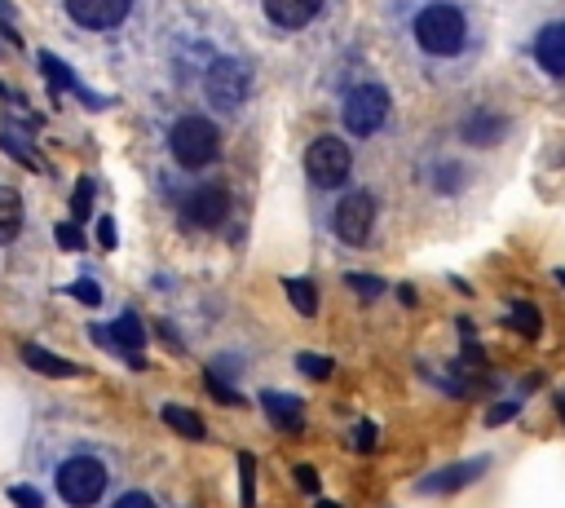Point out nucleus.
Wrapping results in <instances>:
<instances>
[{"label":"nucleus","instance_id":"f257e3e1","mask_svg":"<svg viewBox=\"0 0 565 508\" xmlns=\"http://www.w3.org/2000/svg\"><path fill=\"white\" fill-rule=\"evenodd\" d=\"M402 36H407L411 54L433 67H455L473 49V18L460 0H420L402 18Z\"/></svg>","mask_w":565,"mask_h":508},{"label":"nucleus","instance_id":"f03ea898","mask_svg":"<svg viewBox=\"0 0 565 508\" xmlns=\"http://www.w3.org/2000/svg\"><path fill=\"white\" fill-rule=\"evenodd\" d=\"M49 486L67 508H93L115 486V460L102 455V447L76 442L49 464Z\"/></svg>","mask_w":565,"mask_h":508},{"label":"nucleus","instance_id":"7ed1b4c3","mask_svg":"<svg viewBox=\"0 0 565 508\" xmlns=\"http://www.w3.org/2000/svg\"><path fill=\"white\" fill-rule=\"evenodd\" d=\"M389 111H393V98L385 84L376 80H362L354 89H345V98H340V124L354 137H376L389 124Z\"/></svg>","mask_w":565,"mask_h":508},{"label":"nucleus","instance_id":"20e7f679","mask_svg":"<svg viewBox=\"0 0 565 508\" xmlns=\"http://www.w3.org/2000/svg\"><path fill=\"white\" fill-rule=\"evenodd\" d=\"M168 151H173V160L181 168L195 173V168H208L212 160H217L221 133L208 115H177L173 129H168Z\"/></svg>","mask_w":565,"mask_h":508},{"label":"nucleus","instance_id":"39448f33","mask_svg":"<svg viewBox=\"0 0 565 508\" xmlns=\"http://www.w3.org/2000/svg\"><path fill=\"white\" fill-rule=\"evenodd\" d=\"M252 93V62L243 58H212L204 71V98L212 102V111L230 115L248 102Z\"/></svg>","mask_w":565,"mask_h":508},{"label":"nucleus","instance_id":"423d86ee","mask_svg":"<svg viewBox=\"0 0 565 508\" xmlns=\"http://www.w3.org/2000/svg\"><path fill=\"white\" fill-rule=\"evenodd\" d=\"M305 173L318 190L345 186L349 173H354V151H349V142H340V137H314V142L305 146Z\"/></svg>","mask_w":565,"mask_h":508},{"label":"nucleus","instance_id":"0eeeda50","mask_svg":"<svg viewBox=\"0 0 565 508\" xmlns=\"http://www.w3.org/2000/svg\"><path fill=\"white\" fill-rule=\"evenodd\" d=\"M376 213H380V204H376L371 190H354V195H345L336 204V213H332L336 239L349 243V248H367L371 235H376Z\"/></svg>","mask_w":565,"mask_h":508},{"label":"nucleus","instance_id":"6e6552de","mask_svg":"<svg viewBox=\"0 0 565 508\" xmlns=\"http://www.w3.org/2000/svg\"><path fill=\"white\" fill-rule=\"evenodd\" d=\"M62 14L89 36H106L137 14V0H62Z\"/></svg>","mask_w":565,"mask_h":508},{"label":"nucleus","instance_id":"1a4fd4ad","mask_svg":"<svg viewBox=\"0 0 565 508\" xmlns=\"http://www.w3.org/2000/svg\"><path fill=\"white\" fill-rule=\"evenodd\" d=\"M177 208H181V217L190 221V226H199V230H212V226H221V221L230 217V190L226 186H195V190H186V195L177 199Z\"/></svg>","mask_w":565,"mask_h":508},{"label":"nucleus","instance_id":"9d476101","mask_svg":"<svg viewBox=\"0 0 565 508\" xmlns=\"http://www.w3.org/2000/svg\"><path fill=\"white\" fill-rule=\"evenodd\" d=\"M323 5H327V0H261L265 18H270L279 31H301V27H309L318 14H323Z\"/></svg>","mask_w":565,"mask_h":508},{"label":"nucleus","instance_id":"9b49d317","mask_svg":"<svg viewBox=\"0 0 565 508\" xmlns=\"http://www.w3.org/2000/svg\"><path fill=\"white\" fill-rule=\"evenodd\" d=\"M490 460H464V464H446V469L429 473V478H420V491L424 495H451V491H464L468 482H477L486 473Z\"/></svg>","mask_w":565,"mask_h":508},{"label":"nucleus","instance_id":"f8f14e48","mask_svg":"<svg viewBox=\"0 0 565 508\" xmlns=\"http://www.w3.org/2000/svg\"><path fill=\"white\" fill-rule=\"evenodd\" d=\"M530 49H535V62H539L543 76L565 80V23L539 27V36H535V45Z\"/></svg>","mask_w":565,"mask_h":508},{"label":"nucleus","instance_id":"ddd939ff","mask_svg":"<svg viewBox=\"0 0 565 508\" xmlns=\"http://www.w3.org/2000/svg\"><path fill=\"white\" fill-rule=\"evenodd\" d=\"M93 336H98V341H106V345H115V349H124L133 367L142 363V358H137V349L146 345V327H142V319H137V314H120V319H115L111 327H93Z\"/></svg>","mask_w":565,"mask_h":508},{"label":"nucleus","instance_id":"4468645a","mask_svg":"<svg viewBox=\"0 0 565 508\" xmlns=\"http://www.w3.org/2000/svg\"><path fill=\"white\" fill-rule=\"evenodd\" d=\"M504 133H508V120L499 111H468L464 115V124H460V137L468 146H495V142H504Z\"/></svg>","mask_w":565,"mask_h":508},{"label":"nucleus","instance_id":"2eb2a0df","mask_svg":"<svg viewBox=\"0 0 565 508\" xmlns=\"http://www.w3.org/2000/svg\"><path fill=\"white\" fill-rule=\"evenodd\" d=\"M261 407H265V416H270V425H274V429L296 433V429L305 425V407H301V398H292V394L265 389V394H261Z\"/></svg>","mask_w":565,"mask_h":508},{"label":"nucleus","instance_id":"dca6fc26","mask_svg":"<svg viewBox=\"0 0 565 508\" xmlns=\"http://www.w3.org/2000/svg\"><path fill=\"white\" fill-rule=\"evenodd\" d=\"M18 230H23V199H18V190L0 186V248L14 243Z\"/></svg>","mask_w":565,"mask_h":508},{"label":"nucleus","instance_id":"f3484780","mask_svg":"<svg viewBox=\"0 0 565 508\" xmlns=\"http://www.w3.org/2000/svg\"><path fill=\"white\" fill-rule=\"evenodd\" d=\"M23 363L27 367H36V372H45V376H80V367L71 363V358H58V354H49V349H40V345H23Z\"/></svg>","mask_w":565,"mask_h":508},{"label":"nucleus","instance_id":"a211bd4d","mask_svg":"<svg viewBox=\"0 0 565 508\" xmlns=\"http://www.w3.org/2000/svg\"><path fill=\"white\" fill-rule=\"evenodd\" d=\"M164 425H168V429H177L181 438H190V442L208 438L204 420H199V416H195V411H190V407H164Z\"/></svg>","mask_w":565,"mask_h":508},{"label":"nucleus","instance_id":"6ab92c4d","mask_svg":"<svg viewBox=\"0 0 565 508\" xmlns=\"http://www.w3.org/2000/svg\"><path fill=\"white\" fill-rule=\"evenodd\" d=\"M433 186L442 190V195H460V190L468 186V173H464V164H455V160L437 164V168H433Z\"/></svg>","mask_w":565,"mask_h":508},{"label":"nucleus","instance_id":"aec40b11","mask_svg":"<svg viewBox=\"0 0 565 508\" xmlns=\"http://www.w3.org/2000/svg\"><path fill=\"white\" fill-rule=\"evenodd\" d=\"M283 288H287V296H292L296 310H301L305 319H314V314H318V288H314V283H309V279H287Z\"/></svg>","mask_w":565,"mask_h":508},{"label":"nucleus","instance_id":"412c9836","mask_svg":"<svg viewBox=\"0 0 565 508\" xmlns=\"http://www.w3.org/2000/svg\"><path fill=\"white\" fill-rule=\"evenodd\" d=\"M239 482H243L239 504L252 508L257 504V460H252V451H239Z\"/></svg>","mask_w":565,"mask_h":508},{"label":"nucleus","instance_id":"4be33fe9","mask_svg":"<svg viewBox=\"0 0 565 508\" xmlns=\"http://www.w3.org/2000/svg\"><path fill=\"white\" fill-rule=\"evenodd\" d=\"M9 500H14V508H45V495H40L36 486H27V482L9 486Z\"/></svg>","mask_w":565,"mask_h":508},{"label":"nucleus","instance_id":"5701e85b","mask_svg":"<svg viewBox=\"0 0 565 508\" xmlns=\"http://www.w3.org/2000/svg\"><path fill=\"white\" fill-rule=\"evenodd\" d=\"M204 385H208V394L217 398V402H230V407H239V402H243V394H234V389H230V385H226V380H221L217 372H208V380H204Z\"/></svg>","mask_w":565,"mask_h":508},{"label":"nucleus","instance_id":"b1692460","mask_svg":"<svg viewBox=\"0 0 565 508\" xmlns=\"http://www.w3.org/2000/svg\"><path fill=\"white\" fill-rule=\"evenodd\" d=\"M345 283H349V288H354V292H362V296H367V301H371V296H380V292H385V283H380V279H371V274H345Z\"/></svg>","mask_w":565,"mask_h":508},{"label":"nucleus","instance_id":"393cba45","mask_svg":"<svg viewBox=\"0 0 565 508\" xmlns=\"http://www.w3.org/2000/svg\"><path fill=\"white\" fill-rule=\"evenodd\" d=\"M296 367H301L305 376H314V380L332 376V363H327V358H318V354H301V358H296Z\"/></svg>","mask_w":565,"mask_h":508},{"label":"nucleus","instance_id":"a878e982","mask_svg":"<svg viewBox=\"0 0 565 508\" xmlns=\"http://www.w3.org/2000/svg\"><path fill=\"white\" fill-rule=\"evenodd\" d=\"M508 323H513V327H521V332H526V336H539V314L530 310V305H517V310L508 314Z\"/></svg>","mask_w":565,"mask_h":508},{"label":"nucleus","instance_id":"bb28decb","mask_svg":"<svg viewBox=\"0 0 565 508\" xmlns=\"http://www.w3.org/2000/svg\"><path fill=\"white\" fill-rule=\"evenodd\" d=\"M111 508H159V504H155V495H146V491H124L111 500Z\"/></svg>","mask_w":565,"mask_h":508},{"label":"nucleus","instance_id":"cd10ccee","mask_svg":"<svg viewBox=\"0 0 565 508\" xmlns=\"http://www.w3.org/2000/svg\"><path fill=\"white\" fill-rule=\"evenodd\" d=\"M71 296L84 301V305H102V292H98V283H93V279H80L76 288H71Z\"/></svg>","mask_w":565,"mask_h":508},{"label":"nucleus","instance_id":"c85d7f7f","mask_svg":"<svg viewBox=\"0 0 565 508\" xmlns=\"http://www.w3.org/2000/svg\"><path fill=\"white\" fill-rule=\"evenodd\" d=\"M296 486H301L305 495H318V486H323V482H318V473L309 469V464H296Z\"/></svg>","mask_w":565,"mask_h":508},{"label":"nucleus","instance_id":"c756f323","mask_svg":"<svg viewBox=\"0 0 565 508\" xmlns=\"http://www.w3.org/2000/svg\"><path fill=\"white\" fill-rule=\"evenodd\" d=\"M89 199H93V182H80L76 186V204H71V213H76V217H84V213H89Z\"/></svg>","mask_w":565,"mask_h":508},{"label":"nucleus","instance_id":"7c9ffc66","mask_svg":"<svg viewBox=\"0 0 565 508\" xmlns=\"http://www.w3.org/2000/svg\"><path fill=\"white\" fill-rule=\"evenodd\" d=\"M58 243H62V248H71V252H76L84 239H80V230H76V226H58Z\"/></svg>","mask_w":565,"mask_h":508},{"label":"nucleus","instance_id":"2f4dec72","mask_svg":"<svg viewBox=\"0 0 565 508\" xmlns=\"http://www.w3.org/2000/svg\"><path fill=\"white\" fill-rule=\"evenodd\" d=\"M98 243H102V248H115V221H98Z\"/></svg>","mask_w":565,"mask_h":508},{"label":"nucleus","instance_id":"473e14b6","mask_svg":"<svg viewBox=\"0 0 565 508\" xmlns=\"http://www.w3.org/2000/svg\"><path fill=\"white\" fill-rule=\"evenodd\" d=\"M376 447V429L371 425H358V451H371Z\"/></svg>","mask_w":565,"mask_h":508},{"label":"nucleus","instance_id":"72a5a7b5","mask_svg":"<svg viewBox=\"0 0 565 508\" xmlns=\"http://www.w3.org/2000/svg\"><path fill=\"white\" fill-rule=\"evenodd\" d=\"M318 508H340V504H327V500H318Z\"/></svg>","mask_w":565,"mask_h":508}]
</instances>
